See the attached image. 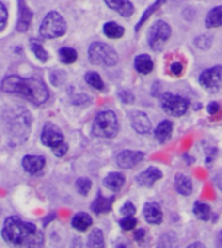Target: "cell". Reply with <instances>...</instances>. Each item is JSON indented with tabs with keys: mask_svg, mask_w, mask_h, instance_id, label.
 Wrapping results in <instances>:
<instances>
[{
	"mask_svg": "<svg viewBox=\"0 0 222 248\" xmlns=\"http://www.w3.org/2000/svg\"><path fill=\"white\" fill-rule=\"evenodd\" d=\"M1 236L7 243L18 247H41L45 243L43 232L32 222H26L17 216L5 218Z\"/></svg>",
	"mask_w": 222,
	"mask_h": 248,
	"instance_id": "cell-1",
	"label": "cell"
},
{
	"mask_svg": "<svg viewBox=\"0 0 222 248\" xmlns=\"http://www.w3.org/2000/svg\"><path fill=\"white\" fill-rule=\"evenodd\" d=\"M1 91L7 94L18 95L34 106H41L48 99V89L36 78L8 76L1 81Z\"/></svg>",
	"mask_w": 222,
	"mask_h": 248,
	"instance_id": "cell-2",
	"label": "cell"
},
{
	"mask_svg": "<svg viewBox=\"0 0 222 248\" xmlns=\"http://www.w3.org/2000/svg\"><path fill=\"white\" fill-rule=\"evenodd\" d=\"M5 131L12 135V139H17V143H22L28 139L32 129V118L25 108H9L3 116Z\"/></svg>",
	"mask_w": 222,
	"mask_h": 248,
	"instance_id": "cell-3",
	"label": "cell"
},
{
	"mask_svg": "<svg viewBox=\"0 0 222 248\" xmlns=\"http://www.w3.org/2000/svg\"><path fill=\"white\" fill-rule=\"evenodd\" d=\"M118 129H120V124L117 116L112 110L100 112L94 120L93 133L97 138H114L118 134Z\"/></svg>",
	"mask_w": 222,
	"mask_h": 248,
	"instance_id": "cell-4",
	"label": "cell"
},
{
	"mask_svg": "<svg viewBox=\"0 0 222 248\" xmlns=\"http://www.w3.org/2000/svg\"><path fill=\"white\" fill-rule=\"evenodd\" d=\"M89 60L95 65L114 66L118 62V55L111 46L95 42L89 47Z\"/></svg>",
	"mask_w": 222,
	"mask_h": 248,
	"instance_id": "cell-5",
	"label": "cell"
},
{
	"mask_svg": "<svg viewBox=\"0 0 222 248\" xmlns=\"http://www.w3.org/2000/svg\"><path fill=\"white\" fill-rule=\"evenodd\" d=\"M66 31V22L59 12H48L42 21L39 34L45 39H56Z\"/></svg>",
	"mask_w": 222,
	"mask_h": 248,
	"instance_id": "cell-6",
	"label": "cell"
},
{
	"mask_svg": "<svg viewBox=\"0 0 222 248\" xmlns=\"http://www.w3.org/2000/svg\"><path fill=\"white\" fill-rule=\"evenodd\" d=\"M172 35V29L165 21H156L148 30V45L154 51H160L164 48V46L169 41Z\"/></svg>",
	"mask_w": 222,
	"mask_h": 248,
	"instance_id": "cell-7",
	"label": "cell"
},
{
	"mask_svg": "<svg viewBox=\"0 0 222 248\" xmlns=\"http://www.w3.org/2000/svg\"><path fill=\"white\" fill-rule=\"evenodd\" d=\"M160 104H161L162 110L165 113L174 116V117L183 116L190 107V102L186 98L179 96V95L170 94V93L162 95Z\"/></svg>",
	"mask_w": 222,
	"mask_h": 248,
	"instance_id": "cell-8",
	"label": "cell"
},
{
	"mask_svg": "<svg viewBox=\"0 0 222 248\" xmlns=\"http://www.w3.org/2000/svg\"><path fill=\"white\" fill-rule=\"evenodd\" d=\"M199 83L203 89L209 91V93L218 91L222 86V66L217 65L210 68V69L204 70L199 76Z\"/></svg>",
	"mask_w": 222,
	"mask_h": 248,
	"instance_id": "cell-9",
	"label": "cell"
},
{
	"mask_svg": "<svg viewBox=\"0 0 222 248\" xmlns=\"http://www.w3.org/2000/svg\"><path fill=\"white\" fill-rule=\"evenodd\" d=\"M41 140L46 147H49L52 150H55V148L60 147L61 144L65 143L64 134L53 124H46L45 127H43V131H42Z\"/></svg>",
	"mask_w": 222,
	"mask_h": 248,
	"instance_id": "cell-10",
	"label": "cell"
},
{
	"mask_svg": "<svg viewBox=\"0 0 222 248\" xmlns=\"http://www.w3.org/2000/svg\"><path fill=\"white\" fill-rule=\"evenodd\" d=\"M143 157H144V154L139 152V151H122L117 155L116 160H117V164L120 168L131 169V168L141 163Z\"/></svg>",
	"mask_w": 222,
	"mask_h": 248,
	"instance_id": "cell-11",
	"label": "cell"
},
{
	"mask_svg": "<svg viewBox=\"0 0 222 248\" xmlns=\"http://www.w3.org/2000/svg\"><path fill=\"white\" fill-rule=\"evenodd\" d=\"M22 167L25 171L29 174L38 175L43 171L46 167V159L43 156H36V155H26L22 159Z\"/></svg>",
	"mask_w": 222,
	"mask_h": 248,
	"instance_id": "cell-12",
	"label": "cell"
},
{
	"mask_svg": "<svg viewBox=\"0 0 222 248\" xmlns=\"http://www.w3.org/2000/svg\"><path fill=\"white\" fill-rule=\"evenodd\" d=\"M162 178V173L160 169L154 167L147 168L145 170H143L142 173L137 175V182L141 185V186H144V187H152L155 183L158 182L159 179Z\"/></svg>",
	"mask_w": 222,
	"mask_h": 248,
	"instance_id": "cell-13",
	"label": "cell"
},
{
	"mask_svg": "<svg viewBox=\"0 0 222 248\" xmlns=\"http://www.w3.org/2000/svg\"><path fill=\"white\" fill-rule=\"evenodd\" d=\"M130 122H131V126H133L134 130L137 131V133H139V134H145V133H148V131L151 130V126H152L148 116L145 113H143V112H139V110L134 112V113L130 116Z\"/></svg>",
	"mask_w": 222,
	"mask_h": 248,
	"instance_id": "cell-14",
	"label": "cell"
},
{
	"mask_svg": "<svg viewBox=\"0 0 222 248\" xmlns=\"http://www.w3.org/2000/svg\"><path fill=\"white\" fill-rule=\"evenodd\" d=\"M143 215L148 224L160 225L162 222V211L159 203H155V202L145 203Z\"/></svg>",
	"mask_w": 222,
	"mask_h": 248,
	"instance_id": "cell-15",
	"label": "cell"
},
{
	"mask_svg": "<svg viewBox=\"0 0 222 248\" xmlns=\"http://www.w3.org/2000/svg\"><path fill=\"white\" fill-rule=\"evenodd\" d=\"M18 24H17V30L21 33H25L30 26L32 18V12L29 9V7L25 3V0H18Z\"/></svg>",
	"mask_w": 222,
	"mask_h": 248,
	"instance_id": "cell-16",
	"label": "cell"
},
{
	"mask_svg": "<svg viewBox=\"0 0 222 248\" xmlns=\"http://www.w3.org/2000/svg\"><path fill=\"white\" fill-rule=\"evenodd\" d=\"M109 8L113 9L122 17H130L134 13V5L129 0H104Z\"/></svg>",
	"mask_w": 222,
	"mask_h": 248,
	"instance_id": "cell-17",
	"label": "cell"
},
{
	"mask_svg": "<svg viewBox=\"0 0 222 248\" xmlns=\"http://www.w3.org/2000/svg\"><path fill=\"white\" fill-rule=\"evenodd\" d=\"M114 202V196H109V198H105V196L101 195V192H97V196L95 202L93 203L91 208L93 211L97 215H101V213H108L111 209H112V204Z\"/></svg>",
	"mask_w": 222,
	"mask_h": 248,
	"instance_id": "cell-18",
	"label": "cell"
},
{
	"mask_svg": "<svg viewBox=\"0 0 222 248\" xmlns=\"http://www.w3.org/2000/svg\"><path fill=\"white\" fill-rule=\"evenodd\" d=\"M173 133V124L169 120H164L159 124L155 130V138L159 143H165L166 140H169Z\"/></svg>",
	"mask_w": 222,
	"mask_h": 248,
	"instance_id": "cell-19",
	"label": "cell"
},
{
	"mask_svg": "<svg viewBox=\"0 0 222 248\" xmlns=\"http://www.w3.org/2000/svg\"><path fill=\"white\" fill-rule=\"evenodd\" d=\"M103 185L111 191H118L125 185V175L118 173V171L109 173L103 181Z\"/></svg>",
	"mask_w": 222,
	"mask_h": 248,
	"instance_id": "cell-20",
	"label": "cell"
},
{
	"mask_svg": "<svg viewBox=\"0 0 222 248\" xmlns=\"http://www.w3.org/2000/svg\"><path fill=\"white\" fill-rule=\"evenodd\" d=\"M174 187L181 195L189 196L192 192V181L185 174H177L174 178Z\"/></svg>",
	"mask_w": 222,
	"mask_h": 248,
	"instance_id": "cell-21",
	"label": "cell"
},
{
	"mask_svg": "<svg viewBox=\"0 0 222 248\" xmlns=\"http://www.w3.org/2000/svg\"><path fill=\"white\" fill-rule=\"evenodd\" d=\"M91 225H93V218L86 212H79L73 217L72 226L78 232H86Z\"/></svg>",
	"mask_w": 222,
	"mask_h": 248,
	"instance_id": "cell-22",
	"label": "cell"
},
{
	"mask_svg": "<svg viewBox=\"0 0 222 248\" xmlns=\"http://www.w3.org/2000/svg\"><path fill=\"white\" fill-rule=\"evenodd\" d=\"M134 66L141 74H148L154 69V61L148 55H139L134 60Z\"/></svg>",
	"mask_w": 222,
	"mask_h": 248,
	"instance_id": "cell-23",
	"label": "cell"
},
{
	"mask_svg": "<svg viewBox=\"0 0 222 248\" xmlns=\"http://www.w3.org/2000/svg\"><path fill=\"white\" fill-rule=\"evenodd\" d=\"M206 26L209 29L222 26V5L210 9L206 17Z\"/></svg>",
	"mask_w": 222,
	"mask_h": 248,
	"instance_id": "cell-24",
	"label": "cell"
},
{
	"mask_svg": "<svg viewBox=\"0 0 222 248\" xmlns=\"http://www.w3.org/2000/svg\"><path fill=\"white\" fill-rule=\"evenodd\" d=\"M103 31L109 39H118L125 34V29L122 28L121 25L113 22V21H109L103 26Z\"/></svg>",
	"mask_w": 222,
	"mask_h": 248,
	"instance_id": "cell-25",
	"label": "cell"
},
{
	"mask_svg": "<svg viewBox=\"0 0 222 248\" xmlns=\"http://www.w3.org/2000/svg\"><path fill=\"white\" fill-rule=\"evenodd\" d=\"M30 49L32 51V53L35 55L36 59L42 62H46L48 60V53L45 49V47L42 46V42L38 41L36 38H32L30 39Z\"/></svg>",
	"mask_w": 222,
	"mask_h": 248,
	"instance_id": "cell-26",
	"label": "cell"
},
{
	"mask_svg": "<svg viewBox=\"0 0 222 248\" xmlns=\"http://www.w3.org/2000/svg\"><path fill=\"white\" fill-rule=\"evenodd\" d=\"M77 51L74 48H70V47H63V48L59 49V57L63 61V64H66V65L73 64L77 60Z\"/></svg>",
	"mask_w": 222,
	"mask_h": 248,
	"instance_id": "cell-27",
	"label": "cell"
},
{
	"mask_svg": "<svg viewBox=\"0 0 222 248\" xmlns=\"http://www.w3.org/2000/svg\"><path fill=\"white\" fill-rule=\"evenodd\" d=\"M194 215L198 217L199 220L208 221L210 218V207L208 204L198 202L194 205Z\"/></svg>",
	"mask_w": 222,
	"mask_h": 248,
	"instance_id": "cell-28",
	"label": "cell"
},
{
	"mask_svg": "<svg viewBox=\"0 0 222 248\" xmlns=\"http://www.w3.org/2000/svg\"><path fill=\"white\" fill-rule=\"evenodd\" d=\"M87 246L89 247H104V235L100 229H94L93 232H90Z\"/></svg>",
	"mask_w": 222,
	"mask_h": 248,
	"instance_id": "cell-29",
	"label": "cell"
},
{
	"mask_svg": "<svg viewBox=\"0 0 222 248\" xmlns=\"http://www.w3.org/2000/svg\"><path fill=\"white\" fill-rule=\"evenodd\" d=\"M85 79L86 82L95 90H99V91H103V90H104V82L101 81L100 76H99L96 72H89V73L85 76Z\"/></svg>",
	"mask_w": 222,
	"mask_h": 248,
	"instance_id": "cell-30",
	"label": "cell"
},
{
	"mask_svg": "<svg viewBox=\"0 0 222 248\" xmlns=\"http://www.w3.org/2000/svg\"><path fill=\"white\" fill-rule=\"evenodd\" d=\"M91 186H93V183L89 178H78L76 182V188L81 195H87L91 190Z\"/></svg>",
	"mask_w": 222,
	"mask_h": 248,
	"instance_id": "cell-31",
	"label": "cell"
},
{
	"mask_svg": "<svg viewBox=\"0 0 222 248\" xmlns=\"http://www.w3.org/2000/svg\"><path fill=\"white\" fill-rule=\"evenodd\" d=\"M162 3H164V0H158V1H156V3H155L154 5H151L150 8L145 11V13H144V15H143V16H142V18H141V20H139L138 25H137V26H135V31H138V30L141 29L142 25L144 24V21L147 20V18H148V17H150L151 15H152V13H154L155 11H156V9H158L159 7H160V5L162 4Z\"/></svg>",
	"mask_w": 222,
	"mask_h": 248,
	"instance_id": "cell-32",
	"label": "cell"
},
{
	"mask_svg": "<svg viewBox=\"0 0 222 248\" xmlns=\"http://www.w3.org/2000/svg\"><path fill=\"white\" fill-rule=\"evenodd\" d=\"M137 224L138 221L134 218L133 216H125V218L120 220V226H121L122 230H125V232H130V230L135 229Z\"/></svg>",
	"mask_w": 222,
	"mask_h": 248,
	"instance_id": "cell-33",
	"label": "cell"
},
{
	"mask_svg": "<svg viewBox=\"0 0 222 248\" xmlns=\"http://www.w3.org/2000/svg\"><path fill=\"white\" fill-rule=\"evenodd\" d=\"M118 96L121 99L122 103H126V104H131L134 103L135 98H134V95L127 91V90H120V93H118Z\"/></svg>",
	"mask_w": 222,
	"mask_h": 248,
	"instance_id": "cell-34",
	"label": "cell"
},
{
	"mask_svg": "<svg viewBox=\"0 0 222 248\" xmlns=\"http://www.w3.org/2000/svg\"><path fill=\"white\" fill-rule=\"evenodd\" d=\"M135 212H137V209H135V207H134V204L130 203V202L124 204L121 208V213L124 216H134L135 215Z\"/></svg>",
	"mask_w": 222,
	"mask_h": 248,
	"instance_id": "cell-35",
	"label": "cell"
},
{
	"mask_svg": "<svg viewBox=\"0 0 222 248\" xmlns=\"http://www.w3.org/2000/svg\"><path fill=\"white\" fill-rule=\"evenodd\" d=\"M170 73L173 74V76H181L183 73V65H182L179 61L172 62V65H170Z\"/></svg>",
	"mask_w": 222,
	"mask_h": 248,
	"instance_id": "cell-36",
	"label": "cell"
},
{
	"mask_svg": "<svg viewBox=\"0 0 222 248\" xmlns=\"http://www.w3.org/2000/svg\"><path fill=\"white\" fill-rule=\"evenodd\" d=\"M0 13H1V25H0V30H4L5 24H7V17H8V13H7V8H5V4L1 1L0 3Z\"/></svg>",
	"mask_w": 222,
	"mask_h": 248,
	"instance_id": "cell-37",
	"label": "cell"
},
{
	"mask_svg": "<svg viewBox=\"0 0 222 248\" xmlns=\"http://www.w3.org/2000/svg\"><path fill=\"white\" fill-rule=\"evenodd\" d=\"M53 151V154L56 155L57 157H63L65 154H66V151H68V144L66 143H64V144H61L60 147H57V148H55Z\"/></svg>",
	"mask_w": 222,
	"mask_h": 248,
	"instance_id": "cell-38",
	"label": "cell"
},
{
	"mask_svg": "<svg viewBox=\"0 0 222 248\" xmlns=\"http://www.w3.org/2000/svg\"><path fill=\"white\" fill-rule=\"evenodd\" d=\"M218 109H220V104H218L217 102H210L209 104H208V108H206V110H208V113L209 114L217 113Z\"/></svg>",
	"mask_w": 222,
	"mask_h": 248,
	"instance_id": "cell-39",
	"label": "cell"
},
{
	"mask_svg": "<svg viewBox=\"0 0 222 248\" xmlns=\"http://www.w3.org/2000/svg\"><path fill=\"white\" fill-rule=\"evenodd\" d=\"M135 239L139 242V243H143L145 239V230L144 229H139L135 232Z\"/></svg>",
	"mask_w": 222,
	"mask_h": 248,
	"instance_id": "cell-40",
	"label": "cell"
},
{
	"mask_svg": "<svg viewBox=\"0 0 222 248\" xmlns=\"http://www.w3.org/2000/svg\"><path fill=\"white\" fill-rule=\"evenodd\" d=\"M217 244H218V246H220V247H222V230H221V232H220V234H218V236H217Z\"/></svg>",
	"mask_w": 222,
	"mask_h": 248,
	"instance_id": "cell-41",
	"label": "cell"
},
{
	"mask_svg": "<svg viewBox=\"0 0 222 248\" xmlns=\"http://www.w3.org/2000/svg\"><path fill=\"white\" fill-rule=\"evenodd\" d=\"M190 247H204L202 243H194V244H191Z\"/></svg>",
	"mask_w": 222,
	"mask_h": 248,
	"instance_id": "cell-42",
	"label": "cell"
}]
</instances>
